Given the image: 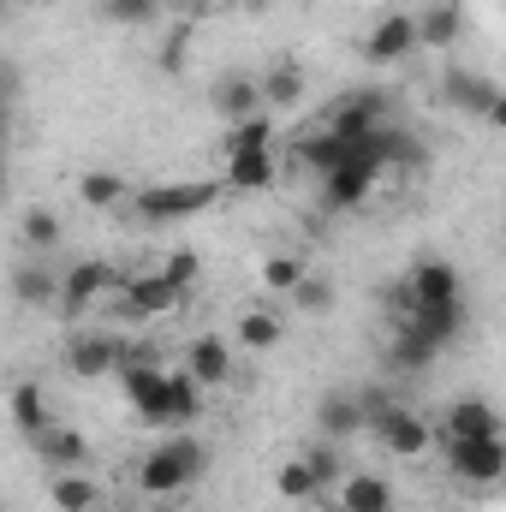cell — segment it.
Listing matches in <instances>:
<instances>
[{
	"label": "cell",
	"instance_id": "3",
	"mask_svg": "<svg viewBox=\"0 0 506 512\" xmlns=\"http://www.w3.org/2000/svg\"><path fill=\"white\" fill-rule=\"evenodd\" d=\"M203 465H209L203 441L179 429L173 441H161V447L143 459V471H137V489H143V495H185V489L203 477Z\"/></svg>",
	"mask_w": 506,
	"mask_h": 512
},
{
	"label": "cell",
	"instance_id": "17",
	"mask_svg": "<svg viewBox=\"0 0 506 512\" xmlns=\"http://www.w3.org/2000/svg\"><path fill=\"white\" fill-rule=\"evenodd\" d=\"M376 155H381V167L399 173V179H411V173L429 167V143H423L411 126H399V120H393L387 131H376Z\"/></svg>",
	"mask_w": 506,
	"mask_h": 512
},
{
	"label": "cell",
	"instance_id": "34",
	"mask_svg": "<svg viewBox=\"0 0 506 512\" xmlns=\"http://www.w3.org/2000/svg\"><path fill=\"white\" fill-rule=\"evenodd\" d=\"M227 149H274V114H251L227 131Z\"/></svg>",
	"mask_w": 506,
	"mask_h": 512
},
{
	"label": "cell",
	"instance_id": "2",
	"mask_svg": "<svg viewBox=\"0 0 506 512\" xmlns=\"http://www.w3.org/2000/svg\"><path fill=\"white\" fill-rule=\"evenodd\" d=\"M227 179H161V185H143L131 203L149 227H173V221H191V215H209L221 203Z\"/></svg>",
	"mask_w": 506,
	"mask_h": 512
},
{
	"label": "cell",
	"instance_id": "8",
	"mask_svg": "<svg viewBox=\"0 0 506 512\" xmlns=\"http://www.w3.org/2000/svg\"><path fill=\"white\" fill-rule=\"evenodd\" d=\"M370 435H376V441L387 447V453H393V459H423V453L441 441V429H435L423 411H411V405H393V411L381 417Z\"/></svg>",
	"mask_w": 506,
	"mask_h": 512
},
{
	"label": "cell",
	"instance_id": "30",
	"mask_svg": "<svg viewBox=\"0 0 506 512\" xmlns=\"http://www.w3.org/2000/svg\"><path fill=\"white\" fill-rule=\"evenodd\" d=\"M78 197H84L90 209H120V203L131 197V185L120 179V173L96 167V173H84V179H78Z\"/></svg>",
	"mask_w": 506,
	"mask_h": 512
},
{
	"label": "cell",
	"instance_id": "21",
	"mask_svg": "<svg viewBox=\"0 0 506 512\" xmlns=\"http://www.w3.org/2000/svg\"><path fill=\"white\" fill-rule=\"evenodd\" d=\"M441 358V346L417 328V322H405V328H393V340H387V364L399 370V376H423L429 364Z\"/></svg>",
	"mask_w": 506,
	"mask_h": 512
},
{
	"label": "cell",
	"instance_id": "7",
	"mask_svg": "<svg viewBox=\"0 0 506 512\" xmlns=\"http://www.w3.org/2000/svg\"><path fill=\"white\" fill-rule=\"evenodd\" d=\"M179 304H185V286L167 280V268L131 274L126 292H120V316H126V322H155V316H167V310H179Z\"/></svg>",
	"mask_w": 506,
	"mask_h": 512
},
{
	"label": "cell",
	"instance_id": "36",
	"mask_svg": "<svg viewBox=\"0 0 506 512\" xmlns=\"http://www.w3.org/2000/svg\"><path fill=\"white\" fill-rule=\"evenodd\" d=\"M185 54H191V24H173V36L161 42V72H179Z\"/></svg>",
	"mask_w": 506,
	"mask_h": 512
},
{
	"label": "cell",
	"instance_id": "29",
	"mask_svg": "<svg viewBox=\"0 0 506 512\" xmlns=\"http://www.w3.org/2000/svg\"><path fill=\"white\" fill-rule=\"evenodd\" d=\"M274 495H286V501H316V495H328V489H322V477L310 471V459L298 453V459H286V465L274 471Z\"/></svg>",
	"mask_w": 506,
	"mask_h": 512
},
{
	"label": "cell",
	"instance_id": "33",
	"mask_svg": "<svg viewBox=\"0 0 506 512\" xmlns=\"http://www.w3.org/2000/svg\"><path fill=\"white\" fill-rule=\"evenodd\" d=\"M304 459H310V471L322 477V489H340V483H346V453H340V441L322 435V441L304 447Z\"/></svg>",
	"mask_w": 506,
	"mask_h": 512
},
{
	"label": "cell",
	"instance_id": "24",
	"mask_svg": "<svg viewBox=\"0 0 506 512\" xmlns=\"http://www.w3.org/2000/svg\"><path fill=\"white\" fill-rule=\"evenodd\" d=\"M340 512H393V483L376 471H352L340 483Z\"/></svg>",
	"mask_w": 506,
	"mask_h": 512
},
{
	"label": "cell",
	"instance_id": "41",
	"mask_svg": "<svg viewBox=\"0 0 506 512\" xmlns=\"http://www.w3.org/2000/svg\"><path fill=\"white\" fill-rule=\"evenodd\" d=\"M96 512H114V507H108V501H102V507H96Z\"/></svg>",
	"mask_w": 506,
	"mask_h": 512
},
{
	"label": "cell",
	"instance_id": "32",
	"mask_svg": "<svg viewBox=\"0 0 506 512\" xmlns=\"http://www.w3.org/2000/svg\"><path fill=\"white\" fill-rule=\"evenodd\" d=\"M304 280H310V262H304V256H268V262H262V286L280 292V298H292Z\"/></svg>",
	"mask_w": 506,
	"mask_h": 512
},
{
	"label": "cell",
	"instance_id": "12",
	"mask_svg": "<svg viewBox=\"0 0 506 512\" xmlns=\"http://www.w3.org/2000/svg\"><path fill=\"white\" fill-rule=\"evenodd\" d=\"M364 429H370L364 393L334 387V393H322V399H316V435H328V441H352V435H364Z\"/></svg>",
	"mask_w": 506,
	"mask_h": 512
},
{
	"label": "cell",
	"instance_id": "10",
	"mask_svg": "<svg viewBox=\"0 0 506 512\" xmlns=\"http://www.w3.org/2000/svg\"><path fill=\"white\" fill-rule=\"evenodd\" d=\"M495 96H501V84H489V78H483V72H471V66H447V72H441V102H447L453 114L489 120Z\"/></svg>",
	"mask_w": 506,
	"mask_h": 512
},
{
	"label": "cell",
	"instance_id": "4",
	"mask_svg": "<svg viewBox=\"0 0 506 512\" xmlns=\"http://www.w3.org/2000/svg\"><path fill=\"white\" fill-rule=\"evenodd\" d=\"M399 120V102L387 96V90H346L334 108H328V120L322 126L340 131V137H352V143H370L376 131H387Z\"/></svg>",
	"mask_w": 506,
	"mask_h": 512
},
{
	"label": "cell",
	"instance_id": "27",
	"mask_svg": "<svg viewBox=\"0 0 506 512\" xmlns=\"http://www.w3.org/2000/svg\"><path fill=\"white\" fill-rule=\"evenodd\" d=\"M96 18L114 24V30H149V24L167 18V6L161 0H96Z\"/></svg>",
	"mask_w": 506,
	"mask_h": 512
},
{
	"label": "cell",
	"instance_id": "31",
	"mask_svg": "<svg viewBox=\"0 0 506 512\" xmlns=\"http://www.w3.org/2000/svg\"><path fill=\"white\" fill-rule=\"evenodd\" d=\"M280 334H286V322L268 316V310H245L239 316V352H268V346H280Z\"/></svg>",
	"mask_w": 506,
	"mask_h": 512
},
{
	"label": "cell",
	"instance_id": "20",
	"mask_svg": "<svg viewBox=\"0 0 506 512\" xmlns=\"http://www.w3.org/2000/svg\"><path fill=\"white\" fill-rule=\"evenodd\" d=\"M417 36H423L429 54H447V48L465 36V0H429V6L417 12Z\"/></svg>",
	"mask_w": 506,
	"mask_h": 512
},
{
	"label": "cell",
	"instance_id": "18",
	"mask_svg": "<svg viewBox=\"0 0 506 512\" xmlns=\"http://www.w3.org/2000/svg\"><path fill=\"white\" fill-rule=\"evenodd\" d=\"M233 364H239V358H233V346H227L221 334H197V340L185 346V370L203 387H227L233 382Z\"/></svg>",
	"mask_w": 506,
	"mask_h": 512
},
{
	"label": "cell",
	"instance_id": "40",
	"mask_svg": "<svg viewBox=\"0 0 506 512\" xmlns=\"http://www.w3.org/2000/svg\"><path fill=\"white\" fill-rule=\"evenodd\" d=\"M245 6H251V12H268V6H280V0H245Z\"/></svg>",
	"mask_w": 506,
	"mask_h": 512
},
{
	"label": "cell",
	"instance_id": "23",
	"mask_svg": "<svg viewBox=\"0 0 506 512\" xmlns=\"http://www.w3.org/2000/svg\"><path fill=\"white\" fill-rule=\"evenodd\" d=\"M48 501H54V512H96L102 483L90 471H60V477H48Z\"/></svg>",
	"mask_w": 506,
	"mask_h": 512
},
{
	"label": "cell",
	"instance_id": "15",
	"mask_svg": "<svg viewBox=\"0 0 506 512\" xmlns=\"http://www.w3.org/2000/svg\"><path fill=\"white\" fill-rule=\"evenodd\" d=\"M120 364H126V346H120L114 334H72V346H66V370L84 376V382L114 376Z\"/></svg>",
	"mask_w": 506,
	"mask_h": 512
},
{
	"label": "cell",
	"instance_id": "35",
	"mask_svg": "<svg viewBox=\"0 0 506 512\" xmlns=\"http://www.w3.org/2000/svg\"><path fill=\"white\" fill-rule=\"evenodd\" d=\"M286 304H298L304 316H328V310H334V280H322V274H310V280H304V286H298V292H292Z\"/></svg>",
	"mask_w": 506,
	"mask_h": 512
},
{
	"label": "cell",
	"instance_id": "37",
	"mask_svg": "<svg viewBox=\"0 0 506 512\" xmlns=\"http://www.w3.org/2000/svg\"><path fill=\"white\" fill-rule=\"evenodd\" d=\"M161 268H167V280H179L185 292H191V286H197V274H203V262H197V251H173L167 262H161Z\"/></svg>",
	"mask_w": 506,
	"mask_h": 512
},
{
	"label": "cell",
	"instance_id": "14",
	"mask_svg": "<svg viewBox=\"0 0 506 512\" xmlns=\"http://www.w3.org/2000/svg\"><path fill=\"white\" fill-rule=\"evenodd\" d=\"M60 286H66V274H54L48 268V256H24V262H12V298L24 304V310H60Z\"/></svg>",
	"mask_w": 506,
	"mask_h": 512
},
{
	"label": "cell",
	"instance_id": "13",
	"mask_svg": "<svg viewBox=\"0 0 506 512\" xmlns=\"http://www.w3.org/2000/svg\"><path fill=\"white\" fill-rule=\"evenodd\" d=\"M209 108H215L227 126H239V120H251V114H268V102H262V78H251V72H221L215 90H209Z\"/></svg>",
	"mask_w": 506,
	"mask_h": 512
},
{
	"label": "cell",
	"instance_id": "39",
	"mask_svg": "<svg viewBox=\"0 0 506 512\" xmlns=\"http://www.w3.org/2000/svg\"><path fill=\"white\" fill-rule=\"evenodd\" d=\"M489 126H495V131H506V90L495 96V108H489Z\"/></svg>",
	"mask_w": 506,
	"mask_h": 512
},
{
	"label": "cell",
	"instance_id": "28",
	"mask_svg": "<svg viewBox=\"0 0 506 512\" xmlns=\"http://www.w3.org/2000/svg\"><path fill=\"white\" fill-rule=\"evenodd\" d=\"M18 245H24V256H48L54 245H60V215H54V209H24Z\"/></svg>",
	"mask_w": 506,
	"mask_h": 512
},
{
	"label": "cell",
	"instance_id": "11",
	"mask_svg": "<svg viewBox=\"0 0 506 512\" xmlns=\"http://www.w3.org/2000/svg\"><path fill=\"white\" fill-rule=\"evenodd\" d=\"M114 292V268L108 262H96V256H84V262H72L66 268V286H60V316H84L90 304H102Z\"/></svg>",
	"mask_w": 506,
	"mask_h": 512
},
{
	"label": "cell",
	"instance_id": "38",
	"mask_svg": "<svg viewBox=\"0 0 506 512\" xmlns=\"http://www.w3.org/2000/svg\"><path fill=\"white\" fill-rule=\"evenodd\" d=\"M161 6H167L173 24H197V12H203V0H161Z\"/></svg>",
	"mask_w": 506,
	"mask_h": 512
},
{
	"label": "cell",
	"instance_id": "6",
	"mask_svg": "<svg viewBox=\"0 0 506 512\" xmlns=\"http://www.w3.org/2000/svg\"><path fill=\"white\" fill-rule=\"evenodd\" d=\"M381 173H387V167H381L376 137H370L346 167H334V173L322 179V203H328V209H358V203H370V191L381 185Z\"/></svg>",
	"mask_w": 506,
	"mask_h": 512
},
{
	"label": "cell",
	"instance_id": "22",
	"mask_svg": "<svg viewBox=\"0 0 506 512\" xmlns=\"http://www.w3.org/2000/svg\"><path fill=\"white\" fill-rule=\"evenodd\" d=\"M280 179L274 149H227V191H268Z\"/></svg>",
	"mask_w": 506,
	"mask_h": 512
},
{
	"label": "cell",
	"instance_id": "1",
	"mask_svg": "<svg viewBox=\"0 0 506 512\" xmlns=\"http://www.w3.org/2000/svg\"><path fill=\"white\" fill-rule=\"evenodd\" d=\"M405 280H411V298H417L411 322L447 352V346L471 328V304H465V280H459V268H453L447 256H417V262L405 268ZM399 328H405V322H399Z\"/></svg>",
	"mask_w": 506,
	"mask_h": 512
},
{
	"label": "cell",
	"instance_id": "25",
	"mask_svg": "<svg viewBox=\"0 0 506 512\" xmlns=\"http://www.w3.org/2000/svg\"><path fill=\"white\" fill-rule=\"evenodd\" d=\"M262 102H268V114L298 108V102H304V66H298V60H274V66L262 72Z\"/></svg>",
	"mask_w": 506,
	"mask_h": 512
},
{
	"label": "cell",
	"instance_id": "5",
	"mask_svg": "<svg viewBox=\"0 0 506 512\" xmlns=\"http://www.w3.org/2000/svg\"><path fill=\"white\" fill-rule=\"evenodd\" d=\"M447 471L471 489H489L506 477V435H471V441H441Z\"/></svg>",
	"mask_w": 506,
	"mask_h": 512
},
{
	"label": "cell",
	"instance_id": "19",
	"mask_svg": "<svg viewBox=\"0 0 506 512\" xmlns=\"http://www.w3.org/2000/svg\"><path fill=\"white\" fill-rule=\"evenodd\" d=\"M471 435H501L495 405H489V399H477V393L453 399V405H447V417H441V441H471Z\"/></svg>",
	"mask_w": 506,
	"mask_h": 512
},
{
	"label": "cell",
	"instance_id": "26",
	"mask_svg": "<svg viewBox=\"0 0 506 512\" xmlns=\"http://www.w3.org/2000/svg\"><path fill=\"white\" fill-rule=\"evenodd\" d=\"M48 423H54V417H48V393H42L36 382H18V387H12V429H18L24 441H36Z\"/></svg>",
	"mask_w": 506,
	"mask_h": 512
},
{
	"label": "cell",
	"instance_id": "16",
	"mask_svg": "<svg viewBox=\"0 0 506 512\" xmlns=\"http://www.w3.org/2000/svg\"><path fill=\"white\" fill-rule=\"evenodd\" d=\"M36 459L48 465V477H60V471H90V441H84L72 423H48V429L36 435Z\"/></svg>",
	"mask_w": 506,
	"mask_h": 512
},
{
	"label": "cell",
	"instance_id": "9",
	"mask_svg": "<svg viewBox=\"0 0 506 512\" xmlns=\"http://www.w3.org/2000/svg\"><path fill=\"white\" fill-rule=\"evenodd\" d=\"M423 36H417V12H381L364 36V60L370 66H399L405 54H417Z\"/></svg>",
	"mask_w": 506,
	"mask_h": 512
}]
</instances>
